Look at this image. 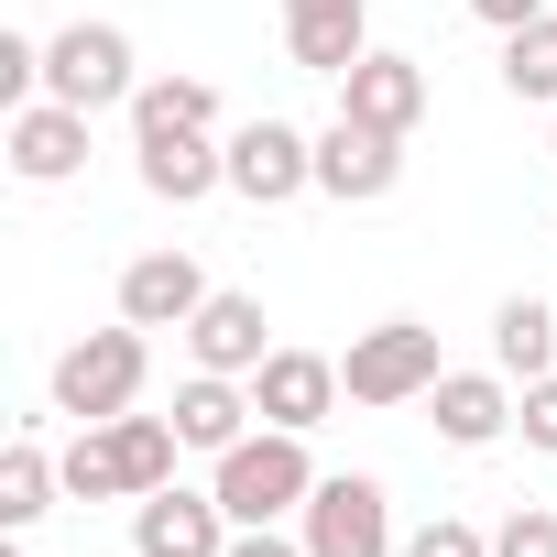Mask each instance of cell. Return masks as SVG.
<instances>
[{"label": "cell", "instance_id": "6da1fadb", "mask_svg": "<svg viewBox=\"0 0 557 557\" xmlns=\"http://www.w3.org/2000/svg\"><path fill=\"white\" fill-rule=\"evenodd\" d=\"M143 383H153V339H143L132 318H121V329H88L77 350H55V416H66V426H110V416H132Z\"/></svg>", "mask_w": 557, "mask_h": 557}, {"label": "cell", "instance_id": "7a4b0ae2", "mask_svg": "<svg viewBox=\"0 0 557 557\" xmlns=\"http://www.w3.org/2000/svg\"><path fill=\"white\" fill-rule=\"evenodd\" d=\"M219 513L230 524H285V513H307V492H318V459H307V437L296 426H251L230 459H219Z\"/></svg>", "mask_w": 557, "mask_h": 557}, {"label": "cell", "instance_id": "3957f363", "mask_svg": "<svg viewBox=\"0 0 557 557\" xmlns=\"http://www.w3.org/2000/svg\"><path fill=\"white\" fill-rule=\"evenodd\" d=\"M132 88H143V66H132V34L121 23H66V34H45V99H66V110H132Z\"/></svg>", "mask_w": 557, "mask_h": 557}, {"label": "cell", "instance_id": "277c9868", "mask_svg": "<svg viewBox=\"0 0 557 557\" xmlns=\"http://www.w3.org/2000/svg\"><path fill=\"white\" fill-rule=\"evenodd\" d=\"M437 372H448V361H437V329H426V318H383V329H361L350 361H339L350 405H426Z\"/></svg>", "mask_w": 557, "mask_h": 557}, {"label": "cell", "instance_id": "5b68a950", "mask_svg": "<svg viewBox=\"0 0 557 557\" xmlns=\"http://www.w3.org/2000/svg\"><path fill=\"white\" fill-rule=\"evenodd\" d=\"M296 535H307V557H405L394 546V503H383L372 470H318Z\"/></svg>", "mask_w": 557, "mask_h": 557}, {"label": "cell", "instance_id": "8992f818", "mask_svg": "<svg viewBox=\"0 0 557 557\" xmlns=\"http://www.w3.org/2000/svg\"><path fill=\"white\" fill-rule=\"evenodd\" d=\"M405 186V132H372V121H329L318 132V197H339V208H372V197H394Z\"/></svg>", "mask_w": 557, "mask_h": 557}, {"label": "cell", "instance_id": "52a82bcc", "mask_svg": "<svg viewBox=\"0 0 557 557\" xmlns=\"http://www.w3.org/2000/svg\"><path fill=\"white\" fill-rule=\"evenodd\" d=\"M307 186H318V143H307L296 121H240V132H230V197L285 208V197H307Z\"/></svg>", "mask_w": 557, "mask_h": 557}, {"label": "cell", "instance_id": "ba28073f", "mask_svg": "<svg viewBox=\"0 0 557 557\" xmlns=\"http://www.w3.org/2000/svg\"><path fill=\"white\" fill-rule=\"evenodd\" d=\"M230 513H219V492H186V481H164V492H143L132 503V557H230Z\"/></svg>", "mask_w": 557, "mask_h": 557}, {"label": "cell", "instance_id": "9c48e42d", "mask_svg": "<svg viewBox=\"0 0 557 557\" xmlns=\"http://www.w3.org/2000/svg\"><path fill=\"white\" fill-rule=\"evenodd\" d=\"M285 55L307 77H350L372 55V0H285Z\"/></svg>", "mask_w": 557, "mask_h": 557}, {"label": "cell", "instance_id": "30bf717a", "mask_svg": "<svg viewBox=\"0 0 557 557\" xmlns=\"http://www.w3.org/2000/svg\"><path fill=\"white\" fill-rule=\"evenodd\" d=\"M350 383H339V361H318V350H273L262 372H251V405H262V426H329V405H339Z\"/></svg>", "mask_w": 557, "mask_h": 557}, {"label": "cell", "instance_id": "8fae6325", "mask_svg": "<svg viewBox=\"0 0 557 557\" xmlns=\"http://www.w3.org/2000/svg\"><path fill=\"white\" fill-rule=\"evenodd\" d=\"M132 153H143V186H153L164 208H197V197L230 186V143H219V132H143Z\"/></svg>", "mask_w": 557, "mask_h": 557}, {"label": "cell", "instance_id": "7c38bea8", "mask_svg": "<svg viewBox=\"0 0 557 557\" xmlns=\"http://www.w3.org/2000/svg\"><path fill=\"white\" fill-rule=\"evenodd\" d=\"M175 339H186V361H197V372H240V383L273 361V339H262V296H208Z\"/></svg>", "mask_w": 557, "mask_h": 557}, {"label": "cell", "instance_id": "4fadbf2b", "mask_svg": "<svg viewBox=\"0 0 557 557\" xmlns=\"http://www.w3.org/2000/svg\"><path fill=\"white\" fill-rule=\"evenodd\" d=\"M208 296H219V285H208L186 251H143V262H121V318H132V329H186Z\"/></svg>", "mask_w": 557, "mask_h": 557}, {"label": "cell", "instance_id": "5bb4252c", "mask_svg": "<svg viewBox=\"0 0 557 557\" xmlns=\"http://www.w3.org/2000/svg\"><path fill=\"white\" fill-rule=\"evenodd\" d=\"M77 164H88V110H66V99L12 110V175L23 186H66Z\"/></svg>", "mask_w": 557, "mask_h": 557}, {"label": "cell", "instance_id": "9a60e30c", "mask_svg": "<svg viewBox=\"0 0 557 557\" xmlns=\"http://www.w3.org/2000/svg\"><path fill=\"white\" fill-rule=\"evenodd\" d=\"M339 110L372 121V132H416V121H426V66H416V55H361V66L339 77Z\"/></svg>", "mask_w": 557, "mask_h": 557}, {"label": "cell", "instance_id": "2e32d148", "mask_svg": "<svg viewBox=\"0 0 557 557\" xmlns=\"http://www.w3.org/2000/svg\"><path fill=\"white\" fill-rule=\"evenodd\" d=\"M426 416H437L448 448H492V437L513 426V372H437Z\"/></svg>", "mask_w": 557, "mask_h": 557}, {"label": "cell", "instance_id": "e0dca14e", "mask_svg": "<svg viewBox=\"0 0 557 557\" xmlns=\"http://www.w3.org/2000/svg\"><path fill=\"white\" fill-rule=\"evenodd\" d=\"M251 416H262V405H251L240 372H197V383L175 394V426H186V448H208V459H230V448L251 437Z\"/></svg>", "mask_w": 557, "mask_h": 557}, {"label": "cell", "instance_id": "ac0fdd59", "mask_svg": "<svg viewBox=\"0 0 557 557\" xmlns=\"http://www.w3.org/2000/svg\"><path fill=\"white\" fill-rule=\"evenodd\" d=\"M492 372H513V383H546L557 372V318L535 296H503L492 307Z\"/></svg>", "mask_w": 557, "mask_h": 557}, {"label": "cell", "instance_id": "d6986e66", "mask_svg": "<svg viewBox=\"0 0 557 557\" xmlns=\"http://www.w3.org/2000/svg\"><path fill=\"white\" fill-rule=\"evenodd\" d=\"M143 132H219V88L208 77H143L132 88V143Z\"/></svg>", "mask_w": 557, "mask_h": 557}, {"label": "cell", "instance_id": "ffe728a7", "mask_svg": "<svg viewBox=\"0 0 557 557\" xmlns=\"http://www.w3.org/2000/svg\"><path fill=\"white\" fill-rule=\"evenodd\" d=\"M110 448H121V481H132V503H143V492H164V481H175L186 426H175V416H110Z\"/></svg>", "mask_w": 557, "mask_h": 557}, {"label": "cell", "instance_id": "44dd1931", "mask_svg": "<svg viewBox=\"0 0 557 557\" xmlns=\"http://www.w3.org/2000/svg\"><path fill=\"white\" fill-rule=\"evenodd\" d=\"M55 492H66V470H55V448H45V437H12V448H0V524L55 513Z\"/></svg>", "mask_w": 557, "mask_h": 557}, {"label": "cell", "instance_id": "7402d4cb", "mask_svg": "<svg viewBox=\"0 0 557 557\" xmlns=\"http://www.w3.org/2000/svg\"><path fill=\"white\" fill-rule=\"evenodd\" d=\"M55 470H66V492H77V503H132V481H121V448H110V426H77V437L55 448Z\"/></svg>", "mask_w": 557, "mask_h": 557}, {"label": "cell", "instance_id": "603a6c76", "mask_svg": "<svg viewBox=\"0 0 557 557\" xmlns=\"http://www.w3.org/2000/svg\"><path fill=\"white\" fill-rule=\"evenodd\" d=\"M503 88L535 99V110H557V12L524 23V34H503Z\"/></svg>", "mask_w": 557, "mask_h": 557}, {"label": "cell", "instance_id": "cb8c5ba5", "mask_svg": "<svg viewBox=\"0 0 557 557\" xmlns=\"http://www.w3.org/2000/svg\"><path fill=\"white\" fill-rule=\"evenodd\" d=\"M492 557H557V513H546V503H513V513L492 524Z\"/></svg>", "mask_w": 557, "mask_h": 557}, {"label": "cell", "instance_id": "d4e9b609", "mask_svg": "<svg viewBox=\"0 0 557 557\" xmlns=\"http://www.w3.org/2000/svg\"><path fill=\"white\" fill-rule=\"evenodd\" d=\"M405 557H492V535H481V524H459V513H426V524L405 535Z\"/></svg>", "mask_w": 557, "mask_h": 557}, {"label": "cell", "instance_id": "484cf974", "mask_svg": "<svg viewBox=\"0 0 557 557\" xmlns=\"http://www.w3.org/2000/svg\"><path fill=\"white\" fill-rule=\"evenodd\" d=\"M513 426H524V448H546V459H557V372H546V383H524Z\"/></svg>", "mask_w": 557, "mask_h": 557}, {"label": "cell", "instance_id": "4316f807", "mask_svg": "<svg viewBox=\"0 0 557 557\" xmlns=\"http://www.w3.org/2000/svg\"><path fill=\"white\" fill-rule=\"evenodd\" d=\"M230 557H307V535H273V524H240Z\"/></svg>", "mask_w": 557, "mask_h": 557}, {"label": "cell", "instance_id": "83f0119b", "mask_svg": "<svg viewBox=\"0 0 557 557\" xmlns=\"http://www.w3.org/2000/svg\"><path fill=\"white\" fill-rule=\"evenodd\" d=\"M470 12H481L492 34H524V23H546V0H470Z\"/></svg>", "mask_w": 557, "mask_h": 557}, {"label": "cell", "instance_id": "f1b7e54d", "mask_svg": "<svg viewBox=\"0 0 557 557\" xmlns=\"http://www.w3.org/2000/svg\"><path fill=\"white\" fill-rule=\"evenodd\" d=\"M546 153H557V132H546Z\"/></svg>", "mask_w": 557, "mask_h": 557}]
</instances>
